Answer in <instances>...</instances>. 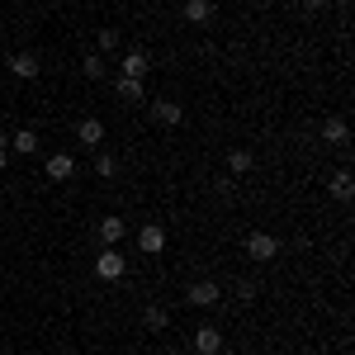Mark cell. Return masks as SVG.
<instances>
[{
  "instance_id": "obj_1",
  "label": "cell",
  "mask_w": 355,
  "mask_h": 355,
  "mask_svg": "<svg viewBox=\"0 0 355 355\" xmlns=\"http://www.w3.org/2000/svg\"><path fill=\"white\" fill-rule=\"evenodd\" d=\"M128 275V256L119 251V246H100V256H95V279H105V284H119Z\"/></svg>"
},
{
  "instance_id": "obj_2",
  "label": "cell",
  "mask_w": 355,
  "mask_h": 355,
  "mask_svg": "<svg viewBox=\"0 0 355 355\" xmlns=\"http://www.w3.org/2000/svg\"><path fill=\"white\" fill-rule=\"evenodd\" d=\"M246 256L256 261V266H270L275 256H279V237L275 232H246Z\"/></svg>"
},
{
  "instance_id": "obj_3",
  "label": "cell",
  "mask_w": 355,
  "mask_h": 355,
  "mask_svg": "<svg viewBox=\"0 0 355 355\" xmlns=\"http://www.w3.org/2000/svg\"><path fill=\"white\" fill-rule=\"evenodd\" d=\"M185 299H190L194 308H218V299H223V284H218V279H194L190 289H185Z\"/></svg>"
},
{
  "instance_id": "obj_4",
  "label": "cell",
  "mask_w": 355,
  "mask_h": 355,
  "mask_svg": "<svg viewBox=\"0 0 355 355\" xmlns=\"http://www.w3.org/2000/svg\"><path fill=\"white\" fill-rule=\"evenodd\" d=\"M5 67H10V76H15V81H38V76H43V62H38L33 53H10Z\"/></svg>"
},
{
  "instance_id": "obj_5",
  "label": "cell",
  "mask_w": 355,
  "mask_h": 355,
  "mask_svg": "<svg viewBox=\"0 0 355 355\" xmlns=\"http://www.w3.org/2000/svg\"><path fill=\"white\" fill-rule=\"evenodd\" d=\"M137 251H142V256H162L166 251V227L162 223H142V227H137Z\"/></svg>"
},
{
  "instance_id": "obj_6",
  "label": "cell",
  "mask_w": 355,
  "mask_h": 355,
  "mask_svg": "<svg viewBox=\"0 0 355 355\" xmlns=\"http://www.w3.org/2000/svg\"><path fill=\"white\" fill-rule=\"evenodd\" d=\"M147 71H152V57L142 53V48H128V53L119 57V76H133V81H147Z\"/></svg>"
},
{
  "instance_id": "obj_7",
  "label": "cell",
  "mask_w": 355,
  "mask_h": 355,
  "mask_svg": "<svg viewBox=\"0 0 355 355\" xmlns=\"http://www.w3.org/2000/svg\"><path fill=\"white\" fill-rule=\"evenodd\" d=\"M76 142H81V147H90V152H100V147H105V119L85 114L81 123H76Z\"/></svg>"
},
{
  "instance_id": "obj_8",
  "label": "cell",
  "mask_w": 355,
  "mask_h": 355,
  "mask_svg": "<svg viewBox=\"0 0 355 355\" xmlns=\"http://www.w3.org/2000/svg\"><path fill=\"white\" fill-rule=\"evenodd\" d=\"M43 175L57 180V185H67V180L76 175V157H71V152H53V157L43 162Z\"/></svg>"
},
{
  "instance_id": "obj_9",
  "label": "cell",
  "mask_w": 355,
  "mask_h": 355,
  "mask_svg": "<svg viewBox=\"0 0 355 355\" xmlns=\"http://www.w3.org/2000/svg\"><path fill=\"white\" fill-rule=\"evenodd\" d=\"M95 237H100V246H119L128 237V223L119 218V214H105V218L95 223Z\"/></svg>"
},
{
  "instance_id": "obj_10",
  "label": "cell",
  "mask_w": 355,
  "mask_h": 355,
  "mask_svg": "<svg viewBox=\"0 0 355 355\" xmlns=\"http://www.w3.org/2000/svg\"><path fill=\"white\" fill-rule=\"evenodd\" d=\"M327 194L336 199V204H351V199H355V175H351V166H341V171H331V180H327Z\"/></svg>"
},
{
  "instance_id": "obj_11",
  "label": "cell",
  "mask_w": 355,
  "mask_h": 355,
  "mask_svg": "<svg viewBox=\"0 0 355 355\" xmlns=\"http://www.w3.org/2000/svg\"><path fill=\"white\" fill-rule=\"evenodd\" d=\"M190 346H194L199 355H218V351H223V331L214 327V322H204V327H194Z\"/></svg>"
},
{
  "instance_id": "obj_12",
  "label": "cell",
  "mask_w": 355,
  "mask_h": 355,
  "mask_svg": "<svg viewBox=\"0 0 355 355\" xmlns=\"http://www.w3.org/2000/svg\"><path fill=\"white\" fill-rule=\"evenodd\" d=\"M251 171H256V152H251V147H232V152H227V175L242 180Z\"/></svg>"
},
{
  "instance_id": "obj_13",
  "label": "cell",
  "mask_w": 355,
  "mask_h": 355,
  "mask_svg": "<svg viewBox=\"0 0 355 355\" xmlns=\"http://www.w3.org/2000/svg\"><path fill=\"white\" fill-rule=\"evenodd\" d=\"M152 119H157L162 128H175V123H185V110H180L175 100H152Z\"/></svg>"
},
{
  "instance_id": "obj_14",
  "label": "cell",
  "mask_w": 355,
  "mask_h": 355,
  "mask_svg": "<svg viewBox=\"0 0 355 355\" xmlns=\"http://www.w3.org/2000/svg\"><path fill=\"white\" fill-rule=\"evenodd\" d=\"M114 90H119V100H123V105H147V85L133 81V76H119Z\"/></svg>"
},
{
  "instance_id": "obj_15",
  "label": "cell",
  "mask_w": 355,
  "mask_h": 355,
  "mask_svg": "<svg viewBox=\"0 0 355 355\" xmlns=\"http://www.w3.org/2000/svg\"><path fill=\"white\" fill-rule=\"evenodd\" d=\"M322 142H327V147H346V142H351L346 119H327V123H322Z\"/></svg>"
},
{
  "instance_id": "obj_16",
  "label": "cell",
  "mask_w": 355,
  "mask_h": 355,
  "mask_svg": "<svg viewBox=\"0 0 355 355\" xmlns=\"http://www.w3.org/2000/svg\"><path fill=\"white\" fill-rule=\"evenodd\" d=\"M10 152H15V157H33V152H38V133H33V128L10 133Z\"/></svg>"
},
{
  "instance_id": "obj_17",
  "label": "cell",
  "mask_w": 355,
  "mask_h": 355,
  "mask_svg": "<svg viewBox=\"0 0 355 355\" xmlns=\"http://www.w3.org/2000/svg\"><path fill=\"white\" fill-rule=\"evenodd\" d=\"M185 24H214V0H185Z\"/></svg>"
},
{
  "instance_id": "obj_18",
  "label": "cell",
  "mask_w": 355,
  "mask_h": 355,
  "mask_svg": "<svg viewBox=\"0 0 355 355\" xmlns=\"http://www.w3.org/2000/svg\"><path fill=\"white\" fill-rule=\"evenodd\" d=\"M105 71H110V62H105V53H85V57H81V76H85V81H100Z\"/></svg>"
},
{
  "instance_id": "obj_19",
  "label": "cell",
  "mask_w": 355,
  "mask_h": 355,
  "mask_svg": "<svg viewBox=\"0 0 355 355\" xmlns=\"http://www.w3.org/2000/svg\"><path fill=\"white\" fill-rule=\"evenodd\" d=\"M142 327H147V331H166V327H171V313H166L162 303H152V308L142 313Z\"/></svg>"
},
{
  "instance_id": "obj_20",
  "label": "cell",
  "mask_w": 355,
  "mask_h": 355,
  "mask_svg": "<svg viewBox=\"0 0 355 355\" xmlns=\"http://www.w3.org/2000/svg\"><path fill=\"white\" fill-rule=\"evenodd\" d=\"M95 175H100V180H114V175H119V162H114V157L105 152V147L95 152Z\"/></svg>"
},
{
  "instance_id": "obj_21",
  "label": "cell",
  "mask_w": 355,
  "mask_h": 355,
  "mask_svg": "<svg viewBox=\"0 0 355 355\" xmlns=\"http://www.w3.org/2000/svg\"><path fill=\"white\" fill-rule=\"evenodd\" d=\"M100 53H119V28H100Z\"/></svg>"
},
{
  "instance_id": "obj_22",
  "label": "cell",
  "mask_w": 355,
  "mask_h": 355,
  "mask_svg": "<svg viewBox=\"0 0 355 355\" xmlns=\"http://www.w3.org/2000/svg\"><path fill=\"white\" fill-rule=\"evenodd\" d=\"M256 294H261V289H256L251 279H242V284H237V299H242V303H256Z\"/></svg>"
},
{
  "instance_id": "obj_23",
  "label": "cell",
  "mask_w": 355,
  "mask_h": 355,
  "mask_svg": "<svg viewBox=\"0 0 355 355\" xmlns=\"http://www.w3.org/2000/svg\"><path fill=\"white\" fill-rule=\"evenodd\" d=\"M5 166H10V147H0V171H5Z\"/></svg>"
},
{
  "instance_id": "obj_24",
  "label": "cell",
  "mask_w": 355,
  "mask_h": 355,
  "mask_svg": "<svg viewBox=\"0 0 355 355\" xmlns=\"http://www.w3.org/2000/svg\"><path fill=\"white\" fill-rule=\"evenodd\" d=\"M0 147H10V133H0Z\"/></svg>"
},
{
  "instance_id": "obj_25",
  "label": "cell",
  "mask_w": 355,
  "mask_h": 355,
  "mask_svg": "<svg viewBox=\"0 0 355 355\" xmlns=\"http://www.w3.org/2000/svg\"><path fill=\"white\" fill-rule=\"evenodd\" d=\"M218 355H242V351H218Z\"/></svg>"
},
{
  "instance_id": "obj_26",
  "label": "cell",
  "mask_w": 355,
  "mask_h": 355,
  "mask_svg": "<svg viewBox=\"0 0 355 355\" xmlns=\"http://www.w3.org/2000/svg\"><path fill=\"white\" fill-rule=\"evenodd\" d=\"M162 355H180V351H162Z\"/></svg>"
}]
</instances>
